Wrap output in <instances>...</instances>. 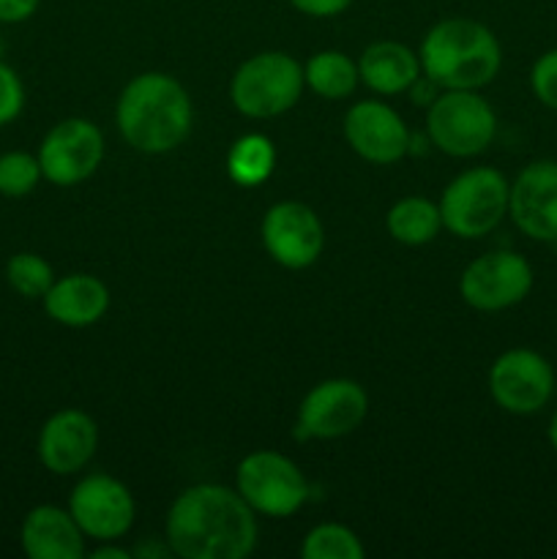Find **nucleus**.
Segmentation results:
<instances>
[{"instance_id":"obj_1","label":"nucleus","mask_w":557,"mask_h":559,"mask_svg":"<svg viewBox=\"0 0 557 559\" xmlns=\"http://www.w3.org/2000/svg\"><path fill=\"white\" fill-rule=\"evenodd\" d=\"M167 544L183 559H244L257 546V519L238 491L197 484L167 513Z\"/></svg>"},{"instance_id":"obj_2","label":"nucleus","mask_w":557,"mask_h":559,"mask_svg":"<svg viewBox=\"0 0 557 559\" xmlns=\"http://www.w3.org/2000/svg\"><path fill=\"white\" fill-rule=\"evenodd\" d=\"M191 118L194 109L186 87L162 71H145L134 76L123 87L115 109L120 136L134 151L151 156L183 145L191 131Z\"/></svg>"},{"instance_id":"obj_3","label":"nucleus","mask_w":557,"mask_h":559,"mask_svg":"<svg viewBox=\"0 0 557 559\" xmlns=\"http://www.w3.org/2000/svg\"><path fill=\"white\" fill-rule=\"evenodd\" d=\"M418 58L435 85L446 91H478L500 71L502 49L484 22L451 16L429 27Z\"/></svg>"},{"instance_id":"obj_4","label":"nucleus","mask_w":557,"mask_h":559,"mask_svg":"<svg viewBox=\"0 0 557 559\" xmlns=\"http://www.w3.org/2000/svg\"><path fill=\"white\" fill-rule=\"evenodd\" d=\"M304 69L287 52H260L238 66L229 82V102L246 118H276L293 109L304 93Z\"/></svg>"},{"instance_id":"obj_5","label":"nucleus","mask_w":557,"mask_h":559,"mask_svg":"<svg viewBox=\"0 0 557 559\" xmlns=\"http://www.w3.org/2000/svg\"><path fill=\"white\" fill-rule=\"evenodd\" d=\"M511 183L491 167H473L446 186L440 200L442 227L464 240H475L497 229L508 216Z\"/></svg>"},{"instance_id":"obj_6","label":"nucleus","mask_w":557,"mask_h":559,"mask_svg":"<svg viewBox=\"0 0 557 559\" xmlns=\"http://www.w3.org/2000/svg\"><path fill=\"white\" fill-rule=\"evenodd\" d=\"M426 131L442 153L470 158L491 145L497 134V115L478 91H446L431 102Z\"/></svg>"},{"instance_id":"obj_7","label":"nucleus","mask_w":557,"mask_h":559,"mask_svg":"<svg viewBox=\"0 0 557 559\" xmlns=\"http://www.w3.org/2000/svg\"><path fill=\"white\" fill-rule=\"evenodd\" d=\"M238 495L254 513L287 519L309 497V484L293 459L276 451H254L238 464Z\"/></svg>"},{"instance_id":"obj_8","label":"nucleus","mask_w":557,"mask_h":559,"mask_svg":"<svg viewBox=\"0 0 557 559\" xmlns=\"http://www.w3.org/2000/svg\"><path fill=\"white\" fill-rule=\"evenodd\" d=\"M533 289V267L517 251H489L464 267L459 293L475 311H502L522 304Z\"/></svg>"},{"instance_id":"obj_9","label":"nucleus","mask_w":557,"mask_h":559,"mask_svg":"<svg viewBox=\"0 0 557 559\" xmlns=\"http://www.w3.org/2000/svg\"><path fill=\"white\" fill-rule=\"evenodd\" d=\"M489 393L500 409L511 415H535L555 393L552 364L535 349H508L491 364Z\"/></svg>"},{"instance_id":"obj_10","label":"nucleus","mask_w":557,"mask_h":559,"mask_svg":"<svg viewBox=\"0 0 557 559\" xmlns=\"http://www.w3.org/2000/svg\"><path fill=\"white\" fill-rule=\"evenodd\" d=\"M104 162V136L85 118H66L47 131L38 147L42 175L55 186H76Z\"/></svg>"},{"instance_id":"obj_11","label":"nucleus","mask_w":557,"mask_h":559,"mask_svg":"<svg viewBox=\"0 0 557 559\" xmlns=\"http://www.w3.org/2000/svg\"><path fill=\"white\" fill-rule=\"evenodd\" d=\"M369 413V396L355 380H325L311 388L298 407L300 440H339L358 429Z\"/></svg>"},{"instance_id":"obj_12","label":"nucleus","mask_w":557,"mask_h":559,"mask_svg":"<svg viewBox=\"0 0 557 559\" xmlns=\"http://www.w3.org/2000/svg\"><path fill=\"white\" fill-rule=\"evenodd\" d=\"M69 511L85 538L109 544L129 533L134 524V497L112 475L93 473L74 486Z\"/></svg>"},{"instance_id":"obj_13","label":"nucleus","mask_w":557,"mask_h":559,"mask_svg":"<svg viewBox=\"0 0 557 559\" xmlns=\"http://www.w3.org/2000/svg\"><path fill=\"white\" fill-rule=\"evenodd\" d=\"M262 243L273 262L289 271H304L320 260L325 229L309 205L284 200L268 207L262 218Z\"/></svg>"},{"instance_id":"obj_14","label":"nucleus","mask_w":557,"mask_h":559,"mask_svg":"<svg viewBox=\"0 0 557 559\" xmlns=\"http://www.w3.org/2000/svg\"><path fill=\"white\" fill-rule=\"evenodd\" d=\"M508 216L519 233L541 243L557 240V162L541 158L528 164L508 194Z\"/></svg>"},{"instance_id":"obj_15","label":"nucleus","mask_w":557,"mask_h":559,"mask_svg":"<svg viewBox=\"0 0 557 559\" xmlns=\"http://www.w3.org/2000/svg\"><path fill=\"white\" fill-rule=\"evenodd\" d=\"M344 136L360 158L393 164L410 151V131L396 109L382 102H358L344 115Z\"/></svg>"},{"instance_id":"obj_16","label":"nucleus","mask_w":557,"mask_h":559,"mask_svg":"<svg viewBox=\"0 0 557 559\" xmlns=\"http://www.w3.org/2000/svg\"><path fill=\"white\" fill-rule=\"evenodd\" d=\"M98 448V426L82 409H60L49 415L38 431V462L55 475H74Z\"/></svg>"},{"instance_id":"obj_17","label":"nucleus","mask_w":557,"mask_h":559,"mask_svg":"<svg viewBox=\"0 0 557 559\" xmlns=\"http://www.w3.org/2000/svg\"><path fill=\"white\" fill-rule=\"evenodd\" d=\"M20 544L31 559H80L85 555V533L71 511L58 506H36L20 527Z\"/></svg>"},{"instance_id":"obj_18","label":"nucleus","mask_w":557,"mask_h":559,"mask_svg":"<svg viewBox=\"0 0 557 559\" xmlns=\"http://www.w3.org/2000/svg\"><path fill=\"white\" fill-rule=\"evenodd\" d=\"M42 300L49 320H55L58 325L91 328L107 314L109 289L102 278L91 276V273H69L63 278H55Z\"/></svg>"},{"instance_id":"obj_19","label":"nucleus","mask_w":557,"mask_h":559,"mask_svg":"<svg viewBox=\"0 0 557 559\" xmlns=\"http://www.w3.org/2000/svg\"><path fill=\"white\" fill-rule=\"evenodd\" d=\"M420 74V58L402 41H375L358 60V76L382 96L410 91Z\"/></svg>"},{"instance_id":"obj_20","label":"nucleus","mask_w":557,"mask_h":559,"mask_svg":"<svg viewBox=\"0 0 557 559\" xmlns=\"http://www.w3.org/2000/svg\"><path fill=\"white\" fill-rule=\"evenodd\" d=\"M388 233L404 246H424L437 238L442 227L440 205L426 197H404L388 211Z\"/></svg>"},{"instance_id":"obj_21","label":"nucleus","mask_w":557,"mask_h":559,"mask_svg":"<svg viewBox=\"0 0 557 559\" xmlns=\"http://www.w3.org/2000/svg\"><path fill=\"white\" fill-rule=\"evenodd\" d=\"M304 80L317 96L328 98V102H339V98H347L358 85V63H353L347 55L336 52V49H322V52L309 58L304 69Z\"/></svg>"},{"instance_id":"obj_22","label":"nucleus","mask_w":557,"mask_h":559,"mask_svg":"<svg viewBox=\"0 0 557 559\" xmlns=\"http://www.w3.org/2000/svg\"><path fill=\"white\" fill-rule=\"evenodd\" d=\"M276 151L262 134H246L229 147L227 173L238 186H260L271 178Z\"/></svg>"},{"instance_id":"obj_23","label":"nucleus","mask_w":557,"mask_h":559,"mask_svg":"<svg viewBox=\"0 0 557 559\" xmlns=\"http://www.w3.org/2000/svg\"><path fill=\"white\" fill-rule=\"evenodd\" d=\"M5 282L16 295L36 300L49 293V287L55 284V273L52 265L42 254L20 251V254L9 257V262H5Z\"/></svg>"},{"instance_id":"obj_24","label":"nucleus","mask_w":557,"mask_h":559,"mask_svg":"<svg viewBox=\"0 0 557 559\" xmlns=\"http://www.w3.org/2000/svg\"><path fill=\"white\" fill-rule=\"evenodd\" d=\"M300 555L306 559H360L364 546L344 524H317L304 538Z\"/></svg>"},{"instance_id":"obj_25","label":"nucleus","mask_w":557,"mask_h":559,"mask_svg":"<svg viewBox=\"0 0 557 559\" xmlns=\"http://www.w3.org/2000/svg\"><path fill=\"white\" fill-rule=\"evenodd\" d=\"M42 178L38 156H31L25 151L0 153V194L3 197H11V200L27 197Z\"/></svg>"},{"instance_id":"obj_26","label":"nucleus","mask_w":557,"mask_h":559,"mask_svg":"<svg viewBox=\"0 0 557 559\" xmlns=\"http://www.w3.org/2000/svg\"><path fill=\"white\" fill-rule=\"evenodd\" d=\"M530 87L544 107L557 109V49L541 55L530 69Z\"/></svg>"},{"instance_id":"obj_27","label":"nucleus","mask_w":557,"mask_h":559,"mask_svg":"<svg viewBox=\"0 0 557 559\" xmlns=\"http://www.w3.org/2000/svg\"><path fill=\"white\" fill-rule=\"evenodd\" d=\"M25 107V85L9 63L0 60V126L16 120Z\"/></svg>"},{"instance_id":"obj_28","label":"nucleus","mask_w":557,"mask_h":559,"mask_svg":"<svg viewBox=\"0 0 557 559\" xmlns=\"http://www.w3.org/2000/svg\"><path fill=\"white\" fill-rule=\"evenodd\" d=\"M293 9L306 16H336L353 5V0H289Z\"/></svg>"},{"instance_id":"obj_29","label":"nucleus","mask_w":557,"mask_h":559,"mask_svg":"<svg viewBox=\"0 0 557 559\" xmlns=\"http://www.w3.org/2000/svg\"><path fill=\"white\" fill-rule=\"evenodd\" d=\"M42 0H0V22L3 25H16V22L31 20L38 11Z\"/></svg>"},{"instance_id":"obj_30","label":"nucleus","mask_w":557,"mask_h":559,"mask_svg":"<svg viewBox=\"0 0 557 559\" xmlns=\"http://www.w3.org/2000/svg\"><path fill=\"white\" fill-rule=\"evenodd\" d=\"M167 555H173V549H169V544H164V546H137L134 551H131V557H167Z\"/></svg>"},{"instance_id":"obj_31","label":"nucleus","mask_w":557,"mask_h":559,"mask_svg":"<svg viewBox=\"0 0 557 559\" xmlns=\"http://www.w3.org/2000/svg\"><path fill=\"white\" fill-rule=\"evenodd\" d=\"M93 559H131L129 549H115V546H102L93 551Z\"/></svg>"},{"instance_id":"obj_32","label":"nucleus","mask_w":557,"mask_h":559,"mask_svg":"<svg viewBox=\"0 0 557 559\" xmlns=\"http://www.w3.org/2000/svg\"><path fill=\"white\" fill-rule=\"evenodd\" d=\"M546 435H549V445L555 448V453H557V409H555V415H552L549 431H546Z\"/></svg>"}]
</instances>
